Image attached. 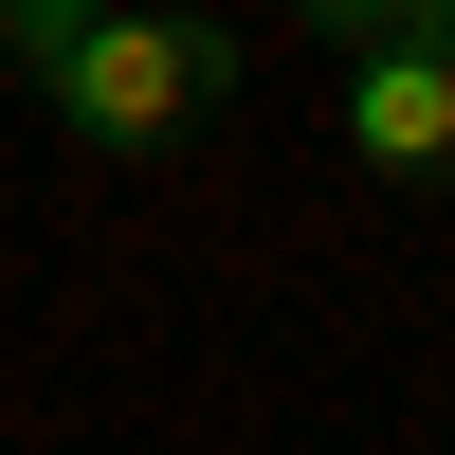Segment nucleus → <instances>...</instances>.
<instances>
[{
	"mask_svg": "<svg viewBox=\"0 0 455 455\" xmlns=\"http://www.w3.org/2000/svg\"><path fill=\"white\" fill-rule=\"evenodd\" d=\"M36 109H55L73 146H109V164H146V146H182V128H219V109H237V36L128 0V19H92V36H55V55H36Z\"/></svg>",
	"mask_w": 455,
	"mask_h": 455,
	"instance_id": "f257e3e1",
	"label": "nucleus"
},
{
	"mask_svg": "<svg viewBox=\"0 0 455 455\" xmlns=\"http://www.w3.org/2000/svg\"><path fill=\"white\" fill-rule=\"evenodd\" d=\"M347 164L455 182V36H383V55H347Z\"/></svg>",
	"mask_w": 455,
	"mask_h": 455,
	"instance_id": "f03ea898",
	"label": "nucleus"
},
{
	"mask_svg": "<svg viewBox=\"0 0 455 455\" xmlns=\"http://www.w3.org/2000/svg\"><path fill=\"white\" fill-rule=\"evenodd\" d=\"M92 19H128V0H0V55L36 73V55H55V36H92Z\"/></svg>",
	"mask_w": 455,
	"mask_h": 455,
	"instance_id": "7ed1b4c3",
	"label": "nucleus"
},
{
	"mask_svg": "<svg viewBox=\"0 0 455 455\" xmlns=\"http://www.w3.org/2000/svg\"><path fill=\"white\" fill-rule=\"evenodd\" d=\"M310 36H347V55H383V36H419V0H291Z\"/></svg>",
	"mask_w": 455,
	"mask_h": 455,
	"instance_id": "20e7f679",
	"label": "nucleus"
},
{
	"mask_svg": "<svg viewBox=\"0 0 455 455\" xmlns=\"http://www.w3.org/2000/svg\"><path fill=\"white\" fill-rule=\"evenodd\" d=\"M419 36H455V0H419Z\"/></svg>",
	"mask_w": 455,
	"mask_h": 455,
	"instance_id": "39448f33",
	"label": "nucleus"
}]
</instances>
